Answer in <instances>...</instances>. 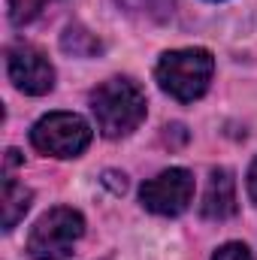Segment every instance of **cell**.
Returning a JSON list of instances; mask_svg holds the SVG:
<instances>
[{
	"instance_id": "1",
	"label": "cell",
	"mask_w": 257,
	"mask_h": 260,
	"mask_svg": "<svg viewBox=\"0 0 257 260\" xmlns=\"http://www.w3.org/2000/svg\"><path fill=\"white\" fill-rule=\"evenodd\" d=\"M91 112L106 139L127 136L145 118V94L133 79L115 76L91 91Z\"/></svg>"
},
{
	"instance_id": "2",
	"label": "cell",
	"mask_w": 257,
	"mask_h": 260,
	"mask_svg": "<svg viewBox=\"0 0 257 260\" xmlns=\"http://www.w3.org/2000/svg\"><path fill=\"white\" fill-rule=\"evenodd\" d=\"M215 73V58L206 49H176L164 52L154 67L157 85L179 103H194L209 91Z\"/></svg>"
},
{
	"instance_id": "3",
	"label": "cell",
	"mask_w": 257,
	"mask_h": 260,
	"mask_svg": "<svg viewBox=\"0 0 257 260\" xmlns=\"http://www.w3.org/2000/svg\"><path fill=\"white\" fill-rule=\"evenodd\" d=\"M82 236H85V218L70 206H55L34 224L27 236V254L34 260L67 257Z\"/></svg>"
},
{
	"instance_id": "4",
	"label": "cell",
	"mask_w": 257,
	"mask_h": 260,
	"mask_svg": "<svg viewBox=\"0 0 257 260\" xmlns=\"http://www.w3.org/2000/svg\"><path fill=\"white\" fill-rule=\"evenodd\" d=\"M30 142L37 151L52 157H79L91 145V127L82 115L49 112L30 127Z\"/></svg>"
},
{
	"instance_id": "5",
	"label": "cell",
	"mask_w": 257,
	"mask_h": 260,
	"mask_svg": "<svg viewBox=\"0 0 257 260\" xmlns=\"http://www.w3.org/2000/svg\"><path fill=\"white\" fill-rule=\"evenodd\" d=\"M139 200L148 212L164 215V218H176L182 215L194 200V176L182 167L164 170L154 179H148L139 188Z\"/></svg>"
},
{
	"instance_id": "6",
	"label": "cell",
	"mask_w": 257,
	"mask_h": 260,
	"mask_svg": "<svg viewBox=\"0 0 257 260\" xmlns=\"http://www.w3.org/2000/svg\"><path fill=\"white\" fill-rule=\"evenodd\" d=\"M6 73L12 79V85L21 94L30 97H43L55 88V67L49 64V58L34 49V46H12L6 52Z\"/></svg>"
},
{
	"instance_id": "7",
	"label": "cell",
	"mask_w": 257,
	"mask_h": 260,
	"mask_svg": "<svg viewBox=\"0 0 257 260\" xmlns=\"http://www.w3.org/2000/svg\"><path fill=\"white\" fill-rule=\"evenodd\" d=\"M200 212L206 221H227L236 215V182L230 170H212Z\"/></svg>"
},
{
	"instance_id": "8",
	"label": "cell",
	"mask_w": 257,
	"mask_h": 260,
	"mask_svg": "<svg viewBox=\"0 0 257 260\" xmlns=\"http://www.w3.org/2000/svg\"><path fill=\"white\" fill-rule=\"evenodd\" d=\"M30 200L34 194L21 185V182H15L12 176H6L3 179V230H12L24 215H27V209H30Z\"/></svg>"
},
{
	"instance_id": "9",
	"label": "cell",
	"mask_w": 257,
	"mask_h": 260,
	"mask_svg": "<svg viewBox=\"0 0 257 260\" xmlns=\"http://www.w3.org/2000/svg\"><path fill=\"white\" fill-rule=\"evenodd\" d=\"M118 3L124 6V12L145 21H167L176 6V0H118Z\"/></svg>"
},
{
	"instance_id": "10",
	"label": "cell",
	"mask_w": 257,
	"mask_h": 260,
	"mask_svg": "<svg viewBox=\"0 0 257 260\" xmlns=\"http://www.w3.org/2000/svg\"><path fill=\"white\" fill-rule=\"evenodd\" d=\"M61 46H64V52H73L76 58H88V55H94V52H100V40H94L88 30H82L79 24H73V27H67L64 40H61Z\"/></svg>"
},
{
	"instance_id": "11",
	"label": "cell",
	"mask_w": 257,
	"mask_h": 260,
	"mask_svg": "<svg viewBox=\"0 0 257 260\" xmlns=\"http://www.w3.org/2000/svg\"><path fill=\"white\" fill-rule=\"evenodd\" d=\"M46 3L49 0H9V18L15 24H27V21H34L43 12Z\"/></svg>"
},
{
	"instance_id": "12",
	"label": "cell",
	"mask_w": 257,
	"mask_h": 260,
	"mask_svg": "<svg viewBox=\"0 0 257 260\" xmlns=\"http://www.w3.org/2000/svg\"><path fill=\"white\" fill-rule=\"evenodd\" d=\"M212 260H254L251 257V251H248V245H242V242H227V245H221Z\"/></svg>"
},
{
	"instance_id": "13",
	"label": "cell",
	"mask_w": 257,
	"mask_h": 260,
	"mask_svg": "<svg viewBox=\"0 0 257 260\" xmlns=\"http://www.w3.org/2000/svg\"><path fill=\"white\" fill-rule=\"evenodd\" d=\"M248 197L254 200V206H257V157L251 160V167H248Z\"/></svg>"
}]
</instances>
